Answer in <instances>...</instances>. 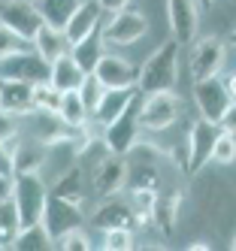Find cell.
Segmentation results:
<instances>
[{"mask_svg": "<svg viewBox=\"0 0 236 251\" xmlns=\"http://www.w3.org/2000/svg\"><path fill=\"white\" fill-rule=\"evenodd\" d=\"M155 200H157L155 191H149V188H131V206H133V212L139 215V221H149V218H152Z\"/></svg>", "mask_w": 236, "mask_h": 251, "instance_id": "obj_32", "label": "cell"}, {"mask_svg": "<svg viewBox=\"0 0 236 251\" xmlns=\"http://www.w3.org/2000/svg\"><path fill=\"white\" fill-rule=\"evenodd\" d=\"M12 197V176H0V203Z\"/></svg>", "mask_w": 236, "mask_h": 251, "instance_id": "obj_41", "label": "cell"}, {"mask_svg": "<svg viewBox=\"0 0 236 251\" xmlns=\"http://www.w3.org/2000/svg\"><path fill=\"white\" fill-rule=\"evenodd\" d=\"M188 248H191V251H206V248H209V245H206V242H191V245H188Z\"/></svg>", "mask_w": 236, "mask_h": 251, "instance_id": "obj_43", "label": "cell"}, {"mask_svg": "<svg viewBox=\"0 0 236 251\" xmlns=\"http://www.w3.org/2000/svg\"><path fill=\"white\" fill-rule=\"evenodd\" d=\"M197 3H200V6H212V3H215V0H197Z\"/></svg>", "mask_w": 236, "mask_h": 251, "instance_id": "obj_45", "label": "cell"}, {"mask_svg": "<svg viewBox=\"0 0 236 251\" xmlns=\"http://www.w3.org/2000/svg\"><path fill=\"white\" fill-rule=\"evenodd\" d=\"M52 73V64H46L33 49H22V51H12L0 61V79H18V82H30V85H40L49 82Z\"/></svg>", "mask_w": 236, "mask_h": 251, "instance_id": "obj_6", "label": "cell"}, {"mask_svg": "<svg viewBox=\"0 0 236 251\" xmlns=\"http://www.w3.org/2000/svg\"><path fill=\"white\" fill-rule=\"evenodd\" d=\"M194 100H197V112L209 121H215V124L230 106V94H227V85L221 82V76L197 79L194 82Z\"/></svg>", "mask_w": 236, "mask_h": 251, "instance_id": "obj_11", "label": "cell"}, {"mask_svg": "<svg viewBox=\"0 0 236 251\" xmlns=\"http://www.w3.org/2000/svg\"><path fill=\"white\" fill-rule=\"evenodd\" d=\"M0 176H12V149L0 142Z\"/></svg>", "mask_w": 236, "mask_h": 251, "instance_id": "obj_39", "label": "cell"}, {"mask_svg": "<svg viewBox=\"0 0 236 251\" xmlns=\"http://www.w3.org/2000/svg\"><path fill=\"white\" fill-rule=\"evenodd\" d=\"M97 22H100V3L97 0H82V3L76 6V12L70 15V22L64 27V37L73 46V43L85 40L91 30H97Z\"/></svg>", "mask_w": 236, "mask_h": 251, "instance_id": "obj_17", "label": "cell"}, {"mask_svg": "<svg viewBox=\"0 0 236 251\" xmlns=\"http://www.w3.org/2000/svg\"><path fill=\"white\" fill-rule=\"evenodd\" d=\"M103 91H106V85H103V82H100L94 73H85V79H82V85H79V97L85 100L88 112H94V106L100 103Z\"/></svg>", "mask_w": 236, "mask_h": 251, "instance_id": "obj_30", "label": "cell"}, {"mask_svg": "<svg viewBox=\"0 0 236 251\" xmlns=\"http://www.w3.org/2000/svg\"><path fill=\"white\" fill-rule=\"evenodd\" d=\"M227 61V46L218 40V37H206L200 40L191 49V76L197 79H209V76H221Z\"/></svg>", "mask_w": 236, "mask_h": 251, "instance_id": "obj_10", "label": "cell"}, {"mask_svg": "<svg viewBox=\"0 0 236 251\" xmlns=\"http://www.w3.org/2000/svg\"><path fill=\"white\" fill-rule=\"evenodd\" d=\"M139 100H142V94H136V97L103 127V146H106L109 154H131V151L136 149L139 130H142V127H139Z\"/></svg>", "mask_w": 236, "mask_h": 251, "instance_id": "obj_2", "label": "cell"}, {"mask_svg": "<svg viewBox=\"0 0 236 251\" xmlns=\"http://www.w3.org/2000/svg\"><path fill=\"white\" fill-rule=\"evenodd\" d=\"M79 3L82 0H36V6H40V12H43V22L49 27H58V30L67 27L70 15L76 12Z\"/></svg>", "mask_w": 236, "mask_h": 251, "instance_id": "obj_23", "label": "cell"}, {"mask_svg": "<svg viewBox=\"0 0 236 251\" xmlns=\"http://www.w3.org/2000/svg\"><path fill=\"white\" fill-rule=\"evenodd\" d=\"M12 248H18V251H49V248H54V239L49 236V230L40 221V224H27V227L18 230Z\"/></svg>", "mask_w": 236, "mask_h": 251, "instance_id": "obj_25", "label": "cell"}, {"mask_svg": "<svg viewBox=\"0 0 236 251\" xmlns=\"http://www.w3.org/2000/svg\"><path fill=\"white\" fill-rule=\"evenodd\" d=\"M27 46V40H22L15 30H9L6 25H0V61H3L6 55H12V51H22Z\"/></svg>", "mask_w": 236, "mask_h": 251, "instance_id": "obj_36", "label": "cell"}, {"mask_svg": "<svg viewBox=\"0 0 236 251\" xmlns=\"http://www.w3.org/2000/svg\"><path fill=\"white\" fill-rule=\"evenodd\" d=\"M179 200L182 197L179 194H167V197H157L155 200V206H152V224H157L163 233H167L170 227H173V221H176V209H179Z\"/></svg>", "mask_w": 236, "mask_h": 251, "instance_id": "obj_27", "label": "cell"}, {"mask_svg": "<svg viewBox=\"0 0 236 251\" xmlns=\"http://www.w3.org/2000/svg\"><path fill=\"white\" fill-rule=\"evenodd\" d=\"M18 230H22V218H18V209L12 203V197H6L0 203V248H12Z\"/></svg>", "mask_w": 236, "mask_h": 251, "instance_id": "obj_26", "label": "cell"}, {"mask_svg": "<svg viewBox=\"0 0 236 251\" xmlns=\"http://www.w3.org/2000/svg\"><path fill=\"white\" fill-rule=\"evenodd\" d=\"M91 224H94L97 230H115V227H127L133 230L139 221V215L133 212L131 203L124 200H115V197H103V203L97 206V212L91 215Z\"/></svg>", "mask_w": 236, "mask_h": 251, "instance_id": "obj_14", "label": "cell"}, {"mask_svg": "<svg viewBox=\"0 0 236 251\" xmlns=\"http://www.w3.org/2000/svg\"><path fill=\"white\" fill-rule=\"evenodd\" d=\"M100 3V9H106V12H118V9H127V3L131 0H97Z\"/></svg>", "mask_w": 236, "mask_h": 251, "instance_id": "obj_40", "label": "cell"}, {"mask_svg": "<svg viewBox=\"0 0 236 251\" xmlns=\"http://www.w3.org/2000/svg\"><path fill=\"white\" fill-rule=\"evenodd\" d=\"M224 85H227V94H230V100H236V73H233V76H230Z\"/></svg>", "mask_w": 236, "mask_h": 251, "instance_id": "obj_42", "label": "cell"}, {"mask_svg": "<svg viewBox=\"0 0 236 251\" xmlns=\"http://www.w3.org/2000/svg\"><path fill=\"white\" fill-rule=\"evenodd\" d=\"M46 185L40 173H22L12 176V203L18 209V218H22V227L27 224H40L43 221V209H46Z\"/></svg>", "mask_w": 236, "mask_h": 251, "instance_id": "obj_3", "label": "cell"}, {"mask_svg": "<svg viewBox=\"0 0 236 251\" xmlns=\"http://www.w3.org/2000/svg\"><path fill=\"white\" fill-rule=\"evenodd\" d=\"M106 236H103V248L106 251H127V248H133V230H127V227H115V230H103Z\"/></svg>", "mask_w": 236, "mask_h": 251, "instance_id": "obj_34", "label": "cell"}, {"mask_svg": "<svg viewBox=\"0 0 236 251\" xmlns=\"http://www.w3.org/2000/svg\"><path fill=\"white\" fill-rule=\"evenodd\" d=\"M212 160L215 164H233L236 160V136L233 133H218L215 146H212Z\"/></svg>", "mask_w": 236, "mask_h": 251, "instance_id": "obj_33", "label": "cell"}, {"mask_svg": "<svg viewBox=\"0 0 236 251\" xmlns=\"http://www.w3.org/2000/svg\"><path fill=\"white\" fill-rule=\"evenodd\" d=\"M52 194L64 197V200H76V203H82V170H79V167L67 170V173L58 178V182L52 185Z\"/></svg>", "mask_w": 236, "mask_h": 251, "instance_id": "obj_28", "label": "cell"}, {"mask_svg": "<svg viewBox=\"0 0 236 251\" xmlns=\"http://www.w3.org/2000/svg\"><path fill=\"white\" fill-rule=\"evenodd\" d=\"M85 79V70L73 61V55H61L58 61H52V73H49V85L58 88V91H79V85Z\"/></svg>", "mask_w": 236, "mask_h": 251, "instance_id": "obj_21", "label": "cell"}, {"mask_svg": "<svg viewBox=\"0 0 236 251\" xmlns=\"http://www.w3.org/2000/svg\"><path fill=\"white\" fill-rule=\"evenodd\" d=\"M85 224V212L82 203L76 200H64L58 194H49L46 197V209H43V227L49 230V236L58 242L64 233H70L73 227H82Z\"/></svg>", "mask_w": 236, "mask_h": 251, "instance_id": "obj_5", "label": "cell"}, {"mask_svg": "<svg viewBox=\"0 0 236 251\" xmlns=\"http://www.w3.org/2000/svg\"><path fill=\"white\" fill-rule=\"evenodd\" d=\"M33 100V85L18 79H0V106L15 115H27Z\"/></svg>", "mask_w": 236, "mask_h": 251, "instance_id": "obj_19", "label": "cell"}, {"mask_svg": "<svg viewBox=\"0 0 236 251\" xmlns=\"http://www.w3.org/2000/svg\"><path fill=\"white\" fill-rule=\"evenodd\" d=\"M179 51H182V43L167 40L145 58V64L139 67V76H136L139 94L173 91L176 82H179Z\"/></svg>", "mask_w": 236, "mask_h": 251, "instance_id": "obj_1", "label": "cell"}, {"mask_svg": "<svg viewBox=\"0 0 236 251\" xmlns=\"http://www.w3.org/2000/svg\"><path fill=\"white\" fill-rule=\"evenodd\" d=\"M0 25H6L22 40L30 43L46 22H43V12L36 6V0H3L0 3Z\"/></svg>", "mask_w": 236, "mask_h": 251, "instance_id": "obj_7", "label": "cell"}, {"mask_svg": "<svg viewBox=\"0 0 236 251\" xmlns=\"http://www.w3.org/2000/svg\"><path fill=\"white\" fill-rule=\"evenodd\" d=\"M218 127H221L224 133H233L236 136V100H230V106L224 109V115L218 118Z\"/></svg>", "mask_w": 236, "mask_h": 251, "instance_id": "obj_38", "label": "cell"}, {"mask_svg": "<svg viewBox=\"0 0 236 251\" xmlns=\"http://www.w3.org/2000/svg\"><path fill=\"white\" fill-rule=\"evenodd\" d=\"M94 76L106 85V88H127V85H136L139 76V67L124 61L118 55H103L100 64L94 67Z\"/></svg>", "mask_w": 236, "mask_h": 251, "instance_id": "obj_15", "label": "cell"}, {"mask_svg": "<svg viewBox=\"0 0 236 251\" xmlns=\"http://www.w3.org/2000/svg\"><path fill=\"white\" fill-rule=\"evenodd\" d=\"M227 43H230V46H233V49H236V27H233V30H230V37H227Z\"/></svg>", "mask_w": 236, "mask_h": 251, "instance_id": "obj_44", "label": "cell"}, {"mask_svg": "<svg viewBox=\"0 0 236 251\" xmlns=\"http://www.w3.org/2000/svg\"><path fill=\"white\" fill-rule=\"evenodd\" d=\"M100 33H103V43L109 46H131L149 33V22L136 9H118L112 12V19H109V25Z\"/></svg>", "mask_w": 236, "mask_h": 251, "instance_id": "obj_9", "label": "cell"}, {"mask_svg": "<svg viewBox=\"0 0 236 251\" xmlns=\"http://www.w3.org/2000/svg\"><path fill=\"white\" fill-rule=\"evenodd\" d=\"M30 46H33V51H36V55H40L46 64L58 61L61 55H67V51H70V40L64 37V30L49 27V25H43L40 30H36V37L30 40Z\"/></svg>", "mask_w": 236, "mask_h": 251, "instance_id": "obj_20", "label": "cell"}, {"mask_svg": "<svg viewBox=\"0 0 236 251\" xmlns=\"http://www.w3.org/2000/svg\"><path fill=\"white\" fill-rule=\"evenodd\" d=\"M58 115L67 127H79V124H88L91 121V112L85 100L79 97V91H64L61 94V103H58Z\"/></svg>", "mask_w": 236, "mask_h": 251, "instance_id": "obj_24", "label": "cell"}, {"mask_svg": "<svg viewBox=\"0 0 236 251\" xmlns=\"http://www.w3.org/2000/svg\"><path fill=\"white\" fill-rule=\"evenodd\" d=\"M54 245L64 248V251H88L91 248V239H88V233H85V224L82 227H73L70 233H64Z\"/></svg>", "mask_w": 236, "mask_h": 251, "instance_id": "obj_35", "label": "cell"}, {"mask_svg": "<svg viewBox=\"0 0 236 251\" xmlns=\"http://www.w3.org/2000/svg\"><path fill=\"white\" fill-rule=\"evenodd\" d=\"M230 248H233V251H236V236H233V242H230Z\"/></svg>", "mask_w": 236, "mask_h": 251, "instance_id": "obj_46", "label": "cell"}, {"mask_svg": "<svg viewBox=\"0 0 236 251\" xmlns=\"http://www.w3.org/2000/svg\"><path fill=\"white\" fill-rule=\"evenodd\" d=\"M131 178V167H127L124 154H106L100 164L94 167V191L97 197H118Z\"/></svg>", "mask_w": 236, "mask_h": 251, "instance_id": "obj_13", "label": "cell"}, {"mask_svg": "<svg viewBox=\"0 0 236 251\" xmlns=\"http://www.w3.org/2000/svg\"><path fill=\"white\" fill-rule=\"evenodd\" d=\"M18 133H22V121H18V115L0 106V142L12 149L18 142Z\"/></svg>", "mask_w": 236, "mask_h": 251, "instance_id": "obj_31", "label": "cell"}, {"mask_svg": "<svg viewBox=\"0 0 236 251\" xmlns=\"http://www.w3.org/2000/svg\"><path fill=\"white\" fill-rule=\"evenodd\" d=\"M70 55H73V61H76L85 73H94V67L106 55V51H103V33L100 30H91L85 40H79V43L70 46Z\"/></svg>", "mask_w": 236, "mask_h": 251, "instance_id": "obj_22", "label": "cell"}, {"mask_svg": "<svg viewBox=\"0 0 236 251\" xmlns=\"http://www.w3.org/2000/svg\"><path fill=\"white\" fill-rule=\"evenodd\" d=\"M167 22L176 43H194L200 30V3L197 0H167Z\"/></svg>", "mask_w": 236, "mask_h": 251, "instance_id": "obj_12", "label": "cell"}, {"mask_svg": "<svg viewBox=\"0 0 236 251\" xmlns=\"http://www.w3.org/2000/svg\"><path fill=\"white\" fill-rule=\"evenodd\" d=\"M131 188H149V191H157V173H155L149 164H142V167L136 170V176H133Z\"/></svg>", "mask_w": 236, "mask_h": 251, "instance_id": "obj_37", "label": "cell"}, {"mask_svg": "<svg viewBox=\"0 0 236 251\" xmlns=\"http://www.w3.org/2000/svg\"><path fill=\"white\" fill-rule=\"evenodd\" d=\"M46 160H49V146H43L40 139L15 142V146H12V176H22V173H40Z\"/></svg>", "mask_w": 236, "mask_h": 251, "instance_id": "obj_18", "label": "cell"}, {"mask_svg": "<svg viewBox=\"0 0 236 251\" xmlns=\"http://www.w3.org/2000/svg\"><path fill=\"white\" fill-rule=\"evenodd\" d=\"M182 115V100L173 91H157V94H142L139 100V127L142 130H167Z\"/></svg>", "mask_w": 236, "mask_h": 251, "instance_id": "obj_4", "label": "cell"}, {"mask_svg": "<svg viewBox=\"0 0 236 251\" xmlns=\"http://www.w3.org/2000/svg\"><path fill=\"white\" fill-rule=\"evenodd\" d=\"M61 103V91L52 88L49 82L33 85V100H30V112H58Z\"/></svg>", "mask_w": 236, "mask_h": 251, "instance_id": "obj_29", "label": "cell"}, {"mask_svg": "<svg viewBox=\"0 0 236 251\" xmlns=\"http://www.w3.org/2000/svg\"><path fill=\"white\" fill-rule=\"evenodd\" d=\"M218 133H221V127H218L215 121L203 118V115L191 124V130H188V136H185V142H188V167H185V173H188V176L200 173V170H203L209 160H212V146H215Z\"/></svg>", "mask_w": 236, "mask_h": 251, "instance_id": "obj_8", "label": "cell"}, {"mask_svg": "<svg viewBox=\"0 0 236 251\" xmlns=\"http://www.w3.org/2000/svg\"><path fill=\"white\" fill-rule=\"evenodd\" d=\"M136 94H139L136 85H127V88H106L103 97H100V103L94 106V112H91V124H94V127H106V124L112 121Z\"/></svg>", "mask_w": 236, "mask_h": 251, "instance_id": "obj_16", "label": "cell"}]
</instances>
